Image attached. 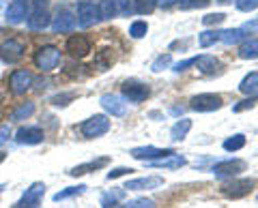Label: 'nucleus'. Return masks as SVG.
I'll return each instance as SVG.
<instances>
[{"label": "nucleus", "mask_w": 258, "mask_h": 208, "mask_svg": "<svg viewBox=\"0 0 258 208\" xmlns=\"http://www.w3.org/2000/svg\"><path fill=\"white\" fill-rule=\"evenodd\" d=\"M26 22H28L30 30H45L52 24L50 3H47V0H32L30 9L26 13Z\"/></svg>", "instance_id": "nucleus-1"}, {"label": "nucleus", "mask_w": 258, "mask_h": 208, "mask_svg": "<svg viewBox=\"0 0 258 208\" xmlns=\"http://www.w3.org/2000/svg\"><path fill=\"white\" fill-rule=\"evenodd\" d=\"M60 62V50L56 45H43L35 52V65L41 73H50L58 67Z\"/></svg>", "instance_id": "nucleus-2"}, {"label": "nucleus", "mask_w": 258, "mask_h": 208, "mask_svg": "<svg viewBox=\"0 0 258 208\" xmlns=\"http://www.w3.org/2000/svg\"><path fill=\"white\" fill-rule=\"evenodd\" d=\"M108 131H110V121H108V116H103V114H95L80 125V133H82L86 140L101 138V135H106Z\"/></svg>", "instance_id": "nucleus-3"}, {"label": "nucleus", "mask_w": 258, "mask_h": 208, "mask_svg": "<svg viewBox=\"0 0 258 208\" xmlns=\"http://www.w3.org/2000/svg\"><path fill=\"white\" fill-rule=\"evenodd\" d=\"M252 189H254V178H232L230 182L222 185V195L230 199H239V197H245Z\"/></svg>", "instance_id": "nucleus-4"}, {"label": "nucleus", "mask_w": 258, "mask_h": 208, "mask_svg": "<svg viewBox=\"0 0 258 208\" xmlns=\"http://www.w3.org/2000/svg\"><path fill=\"white\" fill-rule=\"evenodd\" d=\"M224 106V101L220 94H213V92H205V94H196L191 97L189 101V110L194 112H215Z\"/></svg>", "instance_id": "nucleus-5"}, {"label": "nucleus", "mask_w": 258, "mask_h": 208, "mask_svg": "<svg viewBox=\"0 0 258 208\" xmlns=\"http://www.w3.org/2000/svg\"><path fill=\"white\" fill-rule=\"evenodd\" d=\"M120 90H123V97L129 99L132 103H142L144 99H149V94H151V88L147 84L138 82V79H127V82H123Z\"/></svg>", "instance_id": "nucleus-6"}, {"label": "nucleus", "mask_w": 258, "mask_h": 208, "mask_svg": "<svg viewBox=\"0 0 258 208\" xmlns=\"http://www.w3.org/2000/svg\"><path fill=\"white\" fill-rule=\"evenodd\" d=\"M24 52H26V47H24L22 41L18 39H7V41L0 45V58L7 65H15V62H20L24 58Z\"/></svg>", "instance_id": "nucleus-7"}, {"label": "nucleus", "mask_w": 258, "mask_h": 208, "mask_svg": "<svg viewBox=\"0 0 258 208\" xmlns=\"http://www.w3.org/2000/svg\"><path fill=\"white\" fill-rule=\"evenodd\" d=\"M32 82H35V77H32L30 71L18 69V71H13L11 77H9V90H11V94H15V97H20V94L30 90Z\"/></svg>", "instance_id": "nucleus-8"}, {"label": "nucleus", "mask_w": 258, "mask_h": 208, "mask_svg": "<svg viewBox=\"0 0 258 208\" xmlns=\"http://www.w3.org/2000/svg\"><path fill=\"white\" fill-rule=\"evenodd\" d=\"M43 195H45V185L43 182H35V185L26 189V193L20 197V202H15L13 208H39Z\"/></svg>", "instance_id": "nucleus-9"}, {"label": "nucleus", "mask_w": 258, "mask_h": 208, "mask_svg": "<svg viewBox=\"0 0 258 208\" xmlns=\"http://www.w3.org/2000/svg\"><path fill=\"white\" fill-rule=\"evenodd\" d=\"M97 9H99V20H112L120 13H129V3L127 0H101Z\"/></svg>", "instance_id": "nucleus-10"}, {"label": "nucleus", "mask_w": 258, "mask_h": 208, "mask_svg": "<svg viewBox=\"0 0 258 208\" xmlns=\"http://www.w3.org/2000/svg\"><path fill=\"white\" fill-rule=\"evenodd\" d=\"M243 170H245V161H241V159H228V161L215 163L211 172L215 174V178H235Z\"/></svg>", "instance_id": "nucleus-11"}, {"label": "nucleus", "mask_w": 258, "mask_h": 208, "mask_svg": "<svg viewBox=\"0 0 258 208\" xmlns=\"http://www.w3.org/2000/svg\"><path fill=\"white\" fill-rule=\"evenodd\" d=\"M172 155H174L172 148H155V146H140L132 150V157L138 159V161H157V159H166Z\"/></svg>", "instance_id": "nucleus-12"}, {"label": "nucleus", "mask_w": 258, "mask_h": 208, "mask_svg": "<svg viewBox=\"0 0 258 208\" xmlns=\"http://www.w3.org/2000/svg\"><path fill=\"white\" fill-rule=\"evenodd\" d=\"M97 20H99V9H97L95 3H91V0H82V3H78V24L80 26L91 28Z\"/></svg>", "instance_id": "nucleus-13"}, {"label": "nucleus", "mask_w": 258, "mask_h": 208, "mask_svg": "<svg viewBox=\"0 0 258 208\" xmlns=\"http://www.w3.org/2000/svg\"><path fill=\"white\" fill-rule=\"evenodd\" d=\"M74 28H76V15L69 9H58L52 22V30L54 33H71Z\"/></svg>", "instance_id": "nucleus-14"}, {"label": "nucleus", "mask_w": 258, "mask_h": 208, "mask_svg": "<svg viewBox=\"0 0 258 208\" xmlns=\"http://www.w3.org/2000/svg\"><path fill=\"white\" fill-rule=\"evenodd\" d=\"M101 108L108 112L112 116H125L127 112V103L123 101V97H118V94H103L101 97Z\"/></svg>", "instance_id": "nucleus-15"}, {"label": "nucleus", "mask_w": 258, "mask_h": 208, "mask_svg": "<svg viewBox=\"0 0 258 208\" xmlns=\"http://www.w3.org/2000/svg\"><path fill=\"white\" fill-rule=\"evenodd\" d=\"M67 52L74 56V58H84V56L91 52V41L84 35H74L69 37L67 41Z\"/></svg>", "instance_id": "nucleus-16"}, {"label": "nucleus", "mask_w": 258, "mask_h": 208, "mask_svg": "<svg viewBox=\"0 0 258 208\" xmlns=\"http://www.w3.org/2000/svg\"><path fill=\"white\" fill-rule=\"evenodd\" d=\"M15 140L20 144L32 146V144H41L45 140V133L39 129V127H22V129H18V133H15Z\"/></svg>", "instance_id": "nucleus-17"}, {"label": "nucleus", "mask_w": 258, "mask_h": 208, "mask_svg": "<svg viewBox=\"0 0 258 208\" xmlns=\"http://www.w3.org/2000/svg\"><path fill=\"white\" fill-rule=\"evenodd\" d=\"M164 185V178L161 176H147V178H136V180H129L125 189L129 191H149V189H157Z\"/></svg>", "instance_id": "nucleus-18"}, {"label": "nucleus", "mask_w": 258, "mask_h": 208, "mask_svg": "<svg viewBox=\"0 0 258 208\" xmlns=\"http://www.w3.org/2000/svg\"><path fill=\"white\" fill-rule=\"evenodd\" d=\"M26 3L24 0H13V3L7 7V13H5V20H7V24H20V22H24V18H26Z\"/></svg>", "instance_id": "nucleus-19"}, {"label": "nucleus", "mask_w": 258, "mask_h": 208, "mask_svg": "<svg viewBox=\"0 0 258 208\" xmlns=\"http://www.w3.org/2000/svg\"><path fill=\"white\" fill-rule=\"evenodd\" d=\"M194 65L200 69V73L205 75H215L217 71L222 69V62L215 58V56H196L194 58Z\"/></svg>", "instance_id": "nucleus-20"}, {"label": "nucleus", "mask_w": 258, "mask_h": 208, "mask_svg": "<svg viewBox=\"0 0 258 208\" xmlns=\"http://www.w3.org/2000/svg\"><path fill=\"white\" fill-rule=\"evenodd\" d=\"M239 90L243 94H247V97H258V73H256V71L247 73L243 79H241Z\"/></svg>", "instance_id": "nucleus-21"}, {"label": "nucleus", "mask_w": 258, "mask_h": 208, "mask_svg": "<svg viewBox=\"0 0 258 208\" xmlns=\"http://www.w3.org/2000/svg\"><path fill=\"white\" fill-rule=\"evenodd\" d=\"M108 161H110L108 157L95 159V161H88V163H82V165H76V167H74V170H71L69 174H71V176H84V174H88V172H95V170H99V167L108 165Z\"/></svg>", "instance_id": "nucleus-22"}, {"label": "nucleus", "mask_w": 258, "mask_h": 208, "mask_svg": "<svg viewBox=\"0 0 258 208\" xmlns=\"http://www.w3.org/2000/svg\"><path fill=\"white\" fill-rule=\"evenodd\" d=\"M239 58H243V60L258 58V39H247V41L239 47Z\"/></svg>", "instance_id": "nucleus-23"}, {"label": "nucleus", "mask_w": 258, "mask_h": 208, "mask_svg": "<svg viewBox=\"0 0 258 208\" xmlns=\"http://www.w3.org/2000/svg\"><path fill=\"white\" fill-rule=\"evenodd\" d=\"M189 129H191V121H187V118H181V121L170 129V138L174 142H181V140H185V135L189 133Z\"/></svg>", "instance_id": "nucleus-24"}, {"label": "nucleus", "mask_w": 258, "mask_h": 208, "mask_svg": "<svg viewBox=\"0 0 258 208\" xmlns=\"http://www.w3.org/2000/svg\"><path fill=\"white\" fill-rule=\"evenodd\" d=\"M32 114H35V103L26 101V103H22L18 110L11 112V121H26V118H30Z\"/></svg>", "instance_id": "nucleus-25"}, {"label": "nucleus", "mask_w": 258, "mask_h": 208, "mask_svg": "<svg viewBox=\"0 0 258 208\" xmlns=\"http://www.w3.org/2000/svg\"><path fill=\"white\" fill-rule=\"evenodd\" d=\"M151 165H159V167H168V170H176V167H183L185 163H187V161H185V157H181V155H172V157H166V159H161V161H149Z\"/></svg>", "instance_id": "nucleus-26"}, {"label": "nucleus", "mask_w": 258, "mask_h": 208, "mask_svg": "<svg viewBox=\"0 0 258 208\" xmlns=\"http://www.w3.org/2000/svg\"><path fill=\"white\" fill-rule=\"evenodd\" d=\"M220 39H222L220 30H205V33H200L198 43H200V47H211L213 43L220 41Z\"/></svg>", "instance_id": "nucleus-27"}, {"label": "nucleus", "mask_w": 258, "mask_h": 208, "mask_svg": "<svg viewBox=\"0 0 258 208\" xmlns=\"http://www.w3.org/2000/svg\"><path fill=\"white\" fill-rule=\"evenodd\" d=\"M243 146H245V135H241V133L232 135V138H228V140H224V150H228V153L241 150Z\"/></svg>", "instance_id": "nucleus-28"}, {"label": "nucleus", "mask_w": 258, "mask_h": 208, "mask_svg": "<svg viewBox=\"0 0 258 208\" xmlns=\"http://www.w3.org/2000/svg\"><path fill=\"white\" fill-rule=\"evenodd\" d=\"M132 3H134V11L138 15L153 13V9L157 7V0H132Z\"/></svg>", "instance_id": "nucleus-29"}, {"label": "nucleus", "mask_w": 258, "mask_h": 208, "mask_svg": "<svg viewBox=\"0 0 258 208\" xmlns=\"http://www.w3.org/2000/svg\"><path fill=\"white\" fill-rule=\"evenodd\" d=\"M86 191V185H78V187H67L64 191H58L54 195V202H60V199H67V197H74V195H80Z\"/></svg>", "instance_id": "nucleus-30"}, {"label": "nucleus", "mask_w": 258, "mask_h": 208, "mask_svg": "<svg viewBox=\"0 0 258 208\" xmlns=\"http://www.w3.org/2000/svg\"><path fill=\"white\" fill-rule=\"evenodd\" d=\"M147 33H149V24H147V22H142V20L134 22L132 26H129V35H132L134 39H142Z\"/></svg>", "instance_id": "nucleus-31"}, {"label": "nucleus", "mask_w": 258, "mask_h": 208, "mask_svg": "<svg viewBox=\"0 0 258 208\" xmlns=\"http://www.w3.org/2000/svg\"><path fill=\"white\" fill-rule=\"evenodd\" d=\"M123 195H125V187H123V189H116L114 193H112V191H110V193L103 195V199H101V206H103V208L114 206V204H116V199H120Z\"/></svg>", "instance_id": "nucleus-32"}, {"label": "nucleus", "mask_w": 258, "mask_h": 208, "mask_svg": "<svg viewBox=\"0 0 258 208\" xmlns=\"http://www.w3.org/2000/svg\"><path fill=\"white\" fill-rule=\"evenodd\" d=\"M170 62H172V56L170 54H161L159 58L151 65V71H153V73H159V71H164L168 65H170Z\"/></svg>", "instance_id": "nucleus-33"}, {"label": "nucleus", "mask_w": 258, "mask_h": 208, "mask_svg": "<svg viewBox=\"0 0 258 208\" xmlns=\"http://www.w3.org/2000/svg\"><path fill=\"white\" fill-rule=\"evenodd\" d=\"M209 3H211V0H179L176 5L187 11V9H203V7H207Z\"/></svg>", "instance_id": "nucleus-34"}, {"label": "nucleus", "mask_w": 258, "mask_h": 208, "mask_svg": "<svg viewBox=\"0 0 258 208\" xmlns=\"http://www.w3.org/2000/svg\"><path fill=\"white\" fill-rule=\"evenodd\" d=\"M125 208H155V202L147 197H138V199H132L129 204H125Z\"/></svg>", "instance_id": "nucleus-35"}, {"label": "nucleus", "mask_w": 258, "mask_h": 208, "mask_svg": "<svg viewBox=\"0 0 258 208\" xmlns=\"http://www.w3.org/2000/svg\"><path fill=\"white\" fill-rule=\"evenodd\" d=\"M74 97H76V92H62V94H56V97H52V103H54V106H58V108H64Z\"/></svg>", "instance_id": "nucleus-36"}, {"label": "nucleus", "mask_w": 258, "mask_h": 208, "mask_svg": "<svg viewBox=\"0 0 258 208\" xmlns=\"http://www.w3.org/2000/svg\"><path fill=\"white\" fill-rule=\"evenodd\" d=\"M226 20V15L224 13H209L203 18V24L205 26H213V24H222Z\"/></svg>", "instance_id": "nucleus-37"}, {"label": "nucleus", "mask_w": 258, "mask_h": 208, "mask_svg": "<svg viewBox=\"0 0 258 208\" xmlns=\"http://www.w3.org/2000/svg\"><path fill=\"white\" fill-rule=\"evenodd\" d=\"M256 7H258V0H237V9L243 11V13L254 11Z\"/></svg>", "instance_id": "nucleus-38"}, {"label": "nucleus", "mask_w": 258, "mask_h": 208, "mask_svg": "<svg viewBox=\"0 0 258 208\" xmlns=\"http://www.w3.org/2000/svg\"><path fill=\"white\" fill-rule=\"evenodd\" d=\"M134 170L132 167H116V170H112L108 172V180H114V178H120V176H127V174H132Z\"/></svg>", "instance_id": "nucleus-39"}, {"label": "nucleus", "mask_w": 258, "mask_h": 208, "mask_svg": "<svg viewBox=\"0 0 258 208\" xmlns=\"http://www.w3.org/2000/svg\"><path fill=\"white\" fill-rule=\"evenodd\" d=\"M9 135H11V129H9V125H0V146L9 140Z\"/></svg>", "instance_id": "nucleus-40"}, {"label": "nucleus", "mask_w": 258, "mask_h": 208, "mask_svg": "<svg viewBox=\"0 0 258 208\" xmlns=\"http://www.w3.org/2000/svg\"><path fill=\"white\" fill-rule=\"evenodd\" d=\"M254 101H256V97H249L247 101H241L239 106H235L232 110H235V112H243V110H247V108H252V106H254Z\"/></svg>", "instance_id": "nucleus-41"}, {"label": "nucleus", "mask_w": 258, "mask_h": 208, "mask_svg": "<svg viewBox=\"0 0 258 208\" xmlns=\"http://www.w3.org/2000/svg\"><path fill=\"white\" fill-rule=\"evenodd\" d=\"M179 0H157V7H161V9H170V7H174Z\"/></svg>", "instance_id": "nucleus-42"}, {"label": "nucleus", "mask_w": 258, "mask_h": 208, "mask_svg": "<svg viewBox=\"0 0 258 208\" xmlns=\"http://www.w3.org/2000/svg\"><path fill=\"white\" fill-rule=\"evenodd\" d=\"M194 65V58H189V60H183V62H179V65H174V71H185L187 67H191Z\"/></svg>", "instance_id": "nucleus-43"}, {"label": "nucleus", "mask_w": 258, "mask_h": 208, "mask_svg": "<svg viewBox=\"0 0 258 208\" xmlns=\"http://www.w3.org/2000/svg\"><path fill=\"white\" fill-rule=\"evenodd\" d=\"M5 161V153H0V163H3Z\"/></svg>", "instance_id": "nucleus-44"}, {"label": "nucleus", "mask_w": 258, "mask_h": 208, "mask_svg": "<svg viewBox=\"0 0 258 208\" xmlns=\"http://www.w3.org/2000/svg\"><path fill=\"white\" fill-rule=\"evenodd\" d=\"M3 189H5V185H0V193H3Z\"/></svg>", "instance_id": "nucleus-45"}]
</instances>
